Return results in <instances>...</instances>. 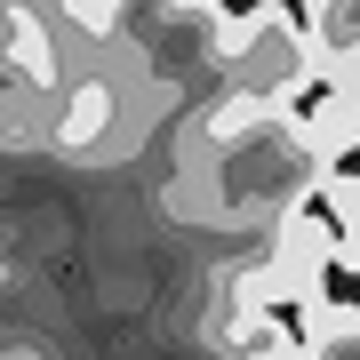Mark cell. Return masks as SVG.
I'll use <instances>...</instances> for the list:
<instances>
[{"label": "cell", "mask_w": 360, "mask_h": 360, "mask_svg": "<svg viewBox=\"0 0 360 360\" xmlns=\"http://www.w3.org/2000/svg\"><path fill=\"white\" fill-rule=\"evenodd\" d=\"M304 360H360V304H328L304 321Z\"/></svg>", "instance_id": "cell-7"}, {"label": "cell", "mask_w": 360, "mask_h": 360, "mask_svg": "<svg viewBox=\"0 0 360 360\" xmlns=\"http://www.w3.org/2000/svg\"><path fill=\"white\" fill-rule=\"evenodd\" d=\"M248 360H304V352H296V336H281V345H264V352H248Z\"/></svg>", "instance_id": "cell-8"}, {"label": "cell", "mask_w": 360, "mask_h": 360, "mask_svg": "<svg viewBox=\"0 0 360 360\" xmlns=\"http://www.w3.org/2000/svg\"><path fill=\"white\" fill-rule=\"evenodd\" d=\"M312 65H336V56H360V0H312Z\"/></svg>", "instance_id": "cell-6"}, {"label": "cell", "mask_w": 360, "mask_h": 360, "mask_svg": "<svg viewBox=\"0 0 360 360\" xmlns=\"http://www.w3.org/2000/svg\"><path fill=\"white\" fill-rule=\"evenodd\" d=\"M272 288H281V304L296 312V321H312V312H328V272H336V232L328 217H312V200L304 208H288L281 224H272Z\"/></svg>", "instance_id": "cell-3"}, {"label": "cell", "mask_w": 360, "mask_h": 360, "mask_svg": "<svg viewBox=\"0 0 360 360\" xmlns=\"http://www.w3.org/2000/svg\"><path fill=\"white\" fill-rule=\"evenodd\" d=\"M217 72L248 104H296L312 89V40H304V25H296L281 0H257L248 16H224Z\"/></svg>", "instance_id": "cell-2"}, {"label": "cell", "mask_w": 360, "mask_h": 360, "mask_svg": "<svg viewBox=\"0 0 360 360\" xmlns=\"http://www.w3.org/2000/svg\"><path fill=\"white\" fill-rule=\"evenodd\" d=\"M120 120V89L104 72H89V80H72L65 89V112H56V144L65 153H96V136Z\"/></svg>", "instance_id": "cell-4"}, {"label": "cell", "mask_w": 360, "mask_h": 360, "mask_svg": "<svg viewBox=\"0 0 360 360\" xmlns=\"http://www.w3.org/2000/svg\"><path fill=\"white\" fill-rule=\"evenodd\" d=\"M0 32H8V72L32 80V89H49V80H56V65H49V56H56L49 25H40L32 8H8V16H0Z\"/></svg>", "instance_id": "cell-5"}, {"label": "cell", "mask_w": 360, "mask_h": 360, "mask_svg": "<svg viewBox=\"0 0 360 360\" xmlns=\"http://www.w3.org/2000/svg\"><path fill=\"white\" fill-rule=\"evenodd\" d=\"M321 176L328 168L312 160L304 136L288 129V104H272L264 120H248L232 144L208 153V184H217L208 217H224V224H281L288 208H304V193Z\"/></svg>", "instance_id": "cell-1"}]
</instances>
